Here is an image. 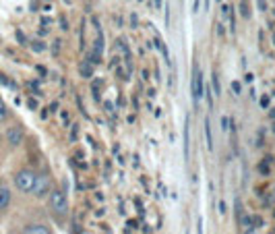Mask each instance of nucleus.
<instances>
[{"label": "nucleus", "instance_id": "1", "mask_svg": "<svg viewBox=\"0 0 275 234\" xmlns=\"http://www.w3.org/2000/svg\"><path fill=\"white\" fill-rule=\"evenodd\" d=\"M50 209L54 211V216L58 220L66 218L68 214V199H66V193L62 189H54L52 195H50Z\"/></svg>", "mask_w": 275, "mask_h": 234}, {"label": "nucleus", "instance_id": "2", "mask_svg": "<svg viewBox=\"0 0 275 234\" xmlns=\"http://www.w3.org/2000/svg\"><path fill=\"white\" fill-rule=\"evenodd\" d=\"M35 174L31 172V170H21V172H17L15 176V184L19 191H23V193H33V186H35Z\"/></svg>", "mask_w": 275, "mask_h": 234}, {"label": "nucleus", "instance_id": "3", "mask_svg": "<svg viewBox=\"0 0 275 234\" xmlns=\"http://www.w3.org/2000/svg\"><path fill=\"white\" fill-rule=\"evenodd\" d=\"M203 91H205V85H203V73H201V69H199V67H195L193 77H191V93H193L195 104H199V102H201Z\"/></svg>", "mask_w": 275, "mask_h": 234}, {"label": "nucleus", "instance_id": "4", "mask_svg": "<svg viewBox=\"0 0 275 234\" xmlns=\"http://www.w3.org/2000/svg\"><path fill=\"white\" fill-rule=\"evenodd\" d=\"M50 178L48 176H37L35 178V186H33V195L35 197H45L48 195V191H50Z\"/></svg>", "mask_w": 275, "mask_h": 234}, {"label": "nucleus", "instance_id": "5", "mask_svg": "<svg viewBox=\"0 0 275 234\" xmlns=\"http://www.w3.org/2000/svg\"><path fill=\"white\" fill-rule=\"evenodd\" d=\"M7 139H9L11 145H19L23 141V131L19 129V126H13V129L7 131Z\"/></svg>", "mask_w": 275, "mask_h": 234}, {"label": "nucleus", "instance_id": "6", "mask_svg": "<svg viewBox=\"0 0 275 234\" xmlns=\"http://www.w3.org/2000/svg\"><path fill=\"white\" fill-rule=\"evenodd\" d=\"M23 234H52L48 226L43 224H29L25 230H23Z\"/></svg>", "mask_w": 275, "mask_h": 234}, {"label": "nucleus", "instance_id": "7", "mask_svg": "<svg viewBox=\"0 0 275 234\" xmlns=\"http://www.w3.org/2000/svg\"><path fill=\"white\" fill-rule=\"evenodd\" d=\"M9 203H11V191L7 186H0V209L9 207Z\"/></svg>", "mask_w": 275, "mask_h": 234}, {"label": "nucleus", "instance_id": "8", "mask_svg": "<svg viewBox=\"0 0 275 234\" xmlns=\"http://www.w3.org/2000/svg\"><path fill=\"white\" fill-rule=\"evenodd\" d=\"M205 139H207L209 152H213V137H211V124H209V118L205 120Z\"/></svg>", "mask_w": 275, "mask_h": 234}, {"label": "nucleus", "instance_id": "9", "mask_svg": "<svg viewBox=\"0 0 275 234\" xmlns=\"http://www.w3.org/2000/svg\"><path fill=\"white\" fill-rule=\"evenodd\" d=\"M155 46H157V50L162 52V56L166 58V62H170V52H168V48H166V44L159 37H155Z\"/></svg>", "mask_w": 275, "mask_h": 234}, {"label": "nucleus", "instance_id": "10", "mask_svg": "<svg viewBox=\"0 0 275 234\" xmlns=\"http://www.w3.org/2000/svg\"><path fill=\"white\" fill-rule=\"evenodd\" d=\"M189 126L191 122H185V160H189Z\"/></svg>", "mask_w": 275, "mask_h": 234}, {"label": "nucleus", "instance_id": "11", "mask_svg": "<svg viewBox=\"0 0 275 234\" xmlns=\"http://www.w3.org/2000/svg\"><path fill=\"white\" fill-rule=\"evenodd\" d=\"M240 15H242V19H250V9H248V3L246 0H240Z\"/></svg>", "mask_w": 275, "mask_h": 234}, {"label": "nucleus", "instance_id": "12", "mask_svg": "<svg viewBox=\"0 0 275 234\" xmlns=\"http://www.w3.org/2000/svg\"><path fill=\"white\" fill-rule=\"evenodd\" d=\"M213 91H215V96H219L221 93V85H219V77H217V73H213Z\"/></svg>", "mask_w": 275, "mask_h": 234}, {"label": "nucleus", "instance_id": "13", "mask_svg": "<svg viewBox=\"0 0 275 234\" xmlns=\"http://www.w3.org/2000/svg\"><path fill=\"white\" fill-rule=\"evenodd\" d=\"M81 75H83V77H91V75H94V69H91L89 62H85V65L81 67Z\"/></svg>", "mask_w": 275, "mask_h": 234}, {"label": "nucleus", "instance_id": "14", "mask_svg": "<svg viewBox=\"0 0 275 234\" xmlns=\"http://www.w3.org/2000/svg\"><path fill=\"white\" fill-rule=\"evenodd\" d=\"M269 162H271V160L267 158V160H263V162L259 164V172H261V174H269Z\"/></svg>", "mask_w": 275, "mask_h": 234}, {"label": "nucleus", "instance_id": "15", "mask_svg": "<svg viewBox=\"0 0 275 234\" xmlns=\"http://www.w3.org/2000/svg\"><path fill=\"white\" fill-rule=\"evenodd\" d=\"M7 114H9V110H7V104L3 102V98H0V120H5V118H7Z\"/></svg>", "mask_w": 275, "mask_h": 234}, {"label": "nucleus", "instance_id": "16", "mask_svg": "<svg viewBox=\"0 0 275 234\" xmlns=\"http://www.w3.org/2000/svg\"><path fill=\"white\" fill-rule=\"evenodd\" d=\"M31 48H33V52H37V54L45 50V46L41 44V41H33V44H31Z\"/></svg>", "mask_w": 275, "mask_h": 234}, {"label": "nucleus", "instance_id": "17", "mask_svg": "<svg viewBox=\"0 0 275 234\" xmlns=\"http://www.w3.org/2000/svg\"><path fill=\"white\" fill-rule=\"evenodd\" d=\"M221 129H223V133H225L227 129H230V118H227V116H223V118H221Z\"/></svg>", "mask_w": 275, "mask_h": 234}, {"label": "nucleus", "instance_id": "18", "mask_svg": "<svg viewBox=\"0 0 275 234\" xmlns=\"http://www.w3.org/2000/svg\"><path fill=\"white\" fill-rule=\"evenodd\" d=\"M77 135H79V126H77V124H73V129H71V141H75V139H77Z\"/></svg>", "mask_w": 275, "mask_h": 234}, {"label": "nucleus", "instance_id": "19", "mask_svg": "<svg viewBox=\"0 0 275 234\" xmlns=\"http://www.w3.org/2000/svg\"><path fill=\"white\" fill-rule=\"evenodd\" d=\"M261 106H263V108H267V106H269V98H267V96L261 100Z\"/></svg>", "mask_w": 275, "mask_h": 234}, {"label": "nucleus", "instance_id": "20", "mask_svg": "<svg viewBox=\"0 0 275 234\" xmlns=\"http://www.w3.org/2000/svg\"><path fill=\"white\" fill-rule=\"evenodd\" d=\"M232 87H234V91H236V93H240V83H238V81H236V83H232Z\"/></svg>", "mask_w": 275, "mask_h": 234}, {"label": "nucleus", "instance_id": "21", "mask_svg": "<svg viewBox=\"0 0 275 234\" xmlns=\"http://www.w3.org/2000/svg\"><path fill=\"white\" fill-rule=\"evenodd\" d=\"M17 39H19V41H21V44H25V37H23V33H21V31H19V33H17Z\"/></svg>", "mask_w": 275, "mask_h": 234}, {"label": "nucleus", "instance_id": "22", "mask_svg": "<svg viewBox=\"0 0 275 234\" xmlns=\"http://www.w3.org/2000/svg\"><path fill=\"white\" fill-rule=\"evenodd\" d=\"M62 122L68 124V114H66V112H62Z\"/></svg>", "mask_w": 275, "mask_h": 234}, {"label": "nucleus", "instance_id": "23", "mask_svg": "<svg viewBox=\"0 0 275 234\" xmlns=\"http://www.w3.org/2000/svg\"><path fill=\"white\" fill-rule=\"evenodd\" d=\"M162 7V0H155V9H159Z\"/></svg>", "mask_w": 275, "mask_h": 234}]
</instances>
